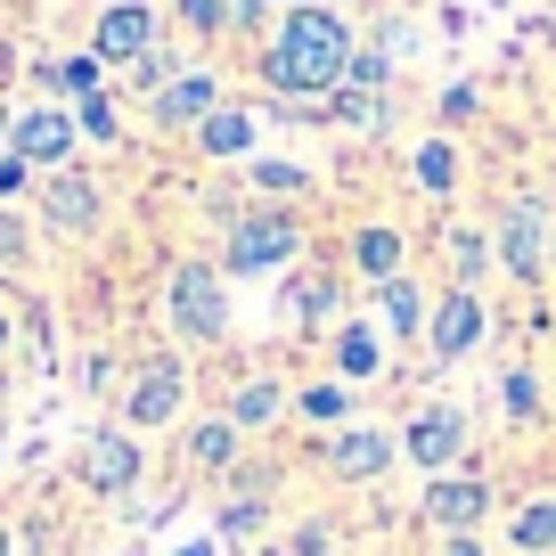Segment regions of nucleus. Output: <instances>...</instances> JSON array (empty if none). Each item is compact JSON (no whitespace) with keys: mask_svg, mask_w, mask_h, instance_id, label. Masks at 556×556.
Returning a JSON list of instances; mask_svg holds the SVG:
<instances>
[{"mask_svg":"<svg viewBox=\"0 0 556 556\" xmlns=\"http://www.w3.org/2000/svg\"><path fill=\"white\" fill-rule=\"evenodd\" d=\"M328 475L336 483H352V491H377L384 475H393V458H401V434L393 426H368V417H352L344 434H328Z\"/></svg>","mask_w":556,"mask_h":556,"instance_id":"obj_14","label":"nucleus"},{"mask_svg":"<svg viewBox=\"0 0 556 556\" xmlns=\"http://www.w3.org/2000/svg\"><path fill=\"white\" fill-rule=\"evenodd\" d=\"M222 409H229V426H238L245 442L278 434V426L295 417V384H287V377H245V384H229V393H222Z\"/></svg>","mask_w":556,"mask_h":556,"instance_id":"obj_20","label":"nucleus"},{"mask_svg":"<svg viewBox=\"0 0 556 556\" xmlns=\"http://www.w3.org/2000/svg\"><path fill=\"white\" fill-rule=\"evenodd\" d=\"M106 205H115V197H106V180L90 173L83 156L74 164H58V173H41V189H34V222L50 229V238H66V245H90L106 229Z\"/></svg>","mask_w":556,"mask_h":556,"instance_id":"obj_7","label":"nucleus"},{"mask_svg":"<svg viewBox=\"0 0 556 556\" xmlns=\"http://www.w3.org/2000/svg\"><path fill=\"white\" fill-rule=\"evenodd\" d=\"M0 556H41V548H34V540H17V523L0 516Z\"/></svg>","mask_w":556,"mask_h":556,"instance_id":"obj_41","label":"nucleus"},{"mask_svg":"<svg viewBox=\"0 0 556 556\" xmlns=\"http://www.w3.org/2000/svg\"><path fill=\"white\" fill-rule=\"evenodd\" d=\"M164 328L197 352H222L229 328H238V303H229V278L213 254H180L164 270Z\"/></svg>","mask_w":556,"mask_h":556,"instance_id":"obj_3","label":"nucleus"},{"mask_svg":"<svg viewBox=\"0 0 556 556\" xmlns=\"http://www.w3.org/2000/svg\"><path fill=\"white\" fill-rule=\"evenodd\" d=\"M9 131H17V99L0 90V148H9Z\"/></svg>","mask_w":556,"mask_h":556,"instance_id":"obj_43","label":"nucleus"},{"mask_svg":"<svg viewBox=\"0 0 556 556\" xmlns=\"http://www.w3.org/2000/svg\"><path fill=\"white\" fill-rule=\"evenodd\" d=\"M115 417L131 434H180V426H189V361H180V352H148V361L123 377Z\"/></svg>","mask_w":556,"mask_h":556,"instance_id":"obj_6","label":"nucleus"},{"mask_svg":"<svg viewBox=\"0 0 556 556\" xmlns=\"http://www.w3.org/2000/svg\"><path fill=\"white\" fill-rule=\"evenodd\" d=\"M164 34H173V17H164L156 0H99V9H90V50H99L106 66L148 58Z\"/></svg>","mask_w":556,"mask_h":556,"instance_id":"obj_11","label":"nucleus"},{"mask_svg":"<svg viewBox=\"0 0 556 556\" xmlns=\"http://www.w3.org/2000/svg\"><path fill=\"white\" fill-rule=\"evenodd\" d=\"M491 507H500V483H491L483 458H458V467L417 483V523H426V532H483Z\"/></svg>","mask_w":556,"mask_h":556,"instance_id":"obj_8","label":"nucleus"},{"mask_svg":"<svg viewBox=\"0 0 556 556\" xmlns=\"http://www.w3.org/2000/svg\"><path fill=\"white\" fill-rule=\"evenodd\" d=\"M344 270L361 278V287H384V278H401V270H409V229H401V222H352Z\"/></svg>","mask_w":556,"mask_h":556,"instance_id":"obj_18","label":"nucleus"},{"mask_svg":"<svg viewBox=\"0 0 556 556\" xmlns=\"http://www.w3.org/2000/svg\"><path fill=\"white\" fill-rule=\"evenodd\" d=\"M270 516H278L270 491H222V500H213V540H222V548H254V540L270 532Z\"/></svg>","mask_w":556,"mask_h":556,"instance_id":"obj_26","label":"nucleus"},{"mask_svg":"<svg viewBox=\"0 0 556 556\" xmlns=\"http://www.w3.org/2000/svg\"><path fill=\"white\" fill-rule=\"evenodd\" d=\"M344 278L352 270H295L278 287V319H295V328H336V319H344Z\"/></svg>","mask_w":556,"mask_h":556,"instance_id":"obj_21","label":"nucleus"},{"mask_svg":"<svg viewBox=\"0 0 556 556\" xmlns=\"http://www.w3.org/2000/svg\"><path fill=\"white\" fill-rule=\"evenodd\" d=\"M245 189L262 205H303L312 197V164L303 156H245Z\"/></svg>","mask_w":556,"mask_h":556,"instance_id":"obj_27","label":"nucleus"},{"mask_svg":"<svg viewBox=\"0 0 556 556\" xmlns=\"http://www.w3.org/2000/svg\"><path fill=\"white\" fill-rule=\"evenodd\" d=\"M507 548L516 556H556V491L548 500H523L516 516H507Z\"/></svg>","mask_w":556,"mask_h":556,"instance_id":"obj_30","label":"nucleus"},{"mask_svg":"<svg viewBox=\"0 0 556 556\" xmlns=\"http://www.w3.org/2000/svg\"><path fill=\"white\" fill-rule=\"evenodd\" d=\"M0 384H9V377H0Z\"/></svg>","mask_w":556,"mask_h":556,"instance_id":"obj_49","label":"nucleus"},{"mask_svg":"<svg viewBox=\"0 0 556 556\" xmlns=\"http://www.w3.org/2000/svg\"><path fill=\"white\" fill-rule=\"evenodd\" d=\"M467 123H483V83H442L434 90V131H467Z\"/></svg>","mask_w":556,"mask_h":556,"instance_id":"obj_32","label":"nucleus"},{"mask_svg":"<svg viewBox=\"0 0 556 556\" xmlns=\"http://www.w3.org/2000/svg\"><path fill=\"white\" fill-rule=\"evenodd\" d=\"M0 451H9V417H0Z\"/></svg>","mask_w":556,"mask_h":556,"instance_id":"obj_48","label":"nucleus"},{"mask_svg":"<svg viewBox=\"0 0 556 556\" xmlns=\"http://www.w3.org/2000/svg\"><path fill=\"white\" fill-rule=\"evenodd\" d=\"M500 417H507V426H523V434H532L540 417H548V384H540V368H532V361L500 368Z\"/></svg>","mask_w":556,"mask_h":556,"instance_id":"obj_28","label":"nucleus"},{"mask_svg":"<svg viewBox=\"0 0 556 556\" xmlns=\"http://www.w3.org/2000/svg\"><path fill=\"white\" fill-rule=\"evenodd\" d=\"M173 556H222V540H213V532H197V540H180Z\"/></svg>","mask_w":556,"mask_h":556,"instance_id":"obj_42","label":"nucleus"},{"mask_svg":"<svg viewBox=\"0 0 556 556\" xmlns=\"http://www.w3.org/2000/svg\"><path fill=\"white\" fill-rule=\"evenodd\" d=\"M352 50H361V17L352 9H287L270 41L254 50L262 115L278 123H328V99L344 90Z\"/></svg>","mask_w":556,"mask_h":556,"instance_id":"obj_1","label":"nucleus"},{"mask_svg":"<svg viewBox=\"0 0 556 556\" xmlns=\"http://www.w3.org/2000/svg\"><path fill=\"white\" fill-rule=\"evenodd\" d=\"M328 123H336V131H361V139H377L384 131V123H393V90H336V99H328Z\"/></svg>","mask_w":556,"mask_h":556,"instance_id":"obj_29","label":"nucleus"},{"mask_svg":"<svg viewBox=\"0 0 556 556\" xmlns=\"http://www.w3.org/2000/svg\"><path fill=\"white\" fill-rule=\"evenodd\" d=\"M34 189H41V173L17 156V148H0V205H25Z\"/></svg>","mask_w":556,"mask_h":556,"instance_id":"obj_39","label":"nucleus"},{"mask_svg":"<svg viewBox=\"0 0 556 556\" xmlns=\"http://www.w3.org/2000/svg\"><path fill=\"white\" fill-rule=\"evenodd\" d=\"M295 417L312 426V434H344L352 417H361V384H344V377H312V384H295Z\"/></svg>","mask_w":556,"mask_h":556,"instance_id":"obj_25","label":"nucleus"},{"mask_svg":"<svg viewBox=\"0 0 556 556\" xmlns=\"http://www.w3.org/2000/svg\"><path fill=\"white\" fill-rule=\"evenodd\" d=\"M139 475H148V451H139V434L123 417H99V426L74 442V491H90L99 507H131Z\"/></svg>","mask_w":556,"mask_h":556,"instance_id":"obj_5","label":"nucleus"},{"mask_svg":"<svg viewBox=\"0 0 556 556\" xmlns=\"http://www.w3.org/2000/svg\"><path fill=\"white\" fill-rule=\"evenodd\" d=\"M25 270H34V222H25V205H0V278Z\"/></svg>","mask_w":556,"mask_h":556,"instance_id":"obj_34","label":"nucleus"},{"mask_svg":"<svg viewBox=\"0 0 556 556\" xmlns=\"http://www.w3.org/2000/svg\"><path fill=\"white\" fill-rule=\"evenodd\" d=\"M491 245H500V270L516 278L523 295L556 287V213H548L540 189L500 197V213H491Z\"/></svg>","mask_w":556,"mask_h":556,"instance_id":"obj_4","label":"nucleus"},{"mask_svg":"<svg viewBox=\"0 0 556 556\" xmlns=\"http://www.w3.org/2000/svg\"><path fill=\"white\" fill-rule=\"evenodd\" d=\"M9 352H17V319L0 312V361H9Z\"/></svg>","mask_w":556,"mask_h":556,"instance_id":"obj_45","label":"nucleus"},{"mask_svg":"<svg viewBox=\"0 0 556 556\" xmlns=\"http://www.w3.org/2000/svg\"><path fill=\"white\" fill-rule=\"evenodd\" d=\"M115 556H156V548H139V540H131V548H115Z\"/></svg>","mask_w":556,"mask_h":556,"instance_id":"obj_47","label":"nucleus"},{"mask_svg":"<svg viewBox=\"0 0 556 556\" xmlns=\"http://www.w3.org/2000/svg\"><path fill=\"white\" fill-rule=\"evenodd\" d=\"M458 180H467V156H458V139H451V131H426V139L409 148V189H417V197H434V205H451Z\"/></svg>","mask_w":556,"mask_h":556,"instance_id":"obj_22","label":"nucleus"},{"mask_svg":"<svg viewBox=\"0 0 556 556\" xmlns=\"http://www.w3.org/2000/svg\"><path fill=\"white\" fill-rule=\"evenodd\" d=\"M270 25H278L270 0H222V41H238V50H262Z\"/></svg>","mask_w":556,"mask_h":556,"instance_id":"obj_31","label":"nucleus"},{"mask_svg":"<svg viewBox=\"0 0 556 556\" xmlns=\"http://www.w3.org/2000/svg\"><path fill=\"white\" fill-rule=\"evenodd\" d=\"M344 83H352V90H393V83H401V58L377 50V41L361 34V50H352V74H344Z\"/></svg>","mask_w":556,"mask_h":556,"instance_id":"obj_38","label":"nucleus"},{"mask_svg":"<svg viewBox=\"0 0 556 556\" xmlns=\"http://www.w3.org/2000/svg\"><path fill=\"white\" fill-rule=\"evenodd\" d=\"M377 295V328H384V344H426V319H434V287L417 270H401V278H384V287H368Z\"/></svg>","mask_w":556,"mask_h":556,"instance_id":"obj_17","label":"nucleus"},{"mask_svg":"<svg viewBox=\"0 0 556 556\" xmlns=\"http://www.w3.org/2000/svg\"><path fill=\"white\" fill-rule=\"evenodd\" d=\"M442 287H483L491 270H500V245H491V229H475V222H451L442 229Z\"/></svg>","mask_w":556,"mask_h":556,"instance_id":"obj_24","label":"nucleus"},{"mask_svg":"<svg viewBox=\"0 0 556 556\" xmlns=\"http://www.w3.org/2000/svg\"><path fill=\"white\" fill-rule=\"evenodd\" d=\"M312 245L295 205H222V278H287Z\"/></svg>","mask_w":556,"mask_h":556,"instance_id":"obj_2","label":"nucleus"},{"mask_svg":"<svg viewBox=\"0 0 556 556\" xmlns=\"http://www.w3.org/2000/svg\"><path fill=\"white\" fill-rule=\"evenodd\" d=\"M222 99H229L222 66H205V58H189V66H180L173 83L156 90V99H139V106H148V123H156L164 139H189V131H197V123H205V115H213V106H222Z\"/></svg>","mask_w":556,"mask_h":556,"instance_id":"obj_12","label":"nucleus"},{"mask_svg":"<svg viewBox=\"0 0 556 556\" xmlns=\"http://www.w3.org/2000/svg\"><path fill=\"white\" fill-rule=\"evenodd\" d=\"M384 368H393V344H384V328L377 319H336L328 328V377H344V384H377Z\"/></svg>","mask_w":556,"mask_h":556,"instance_id":"obj_16","label":"nucleus"},{"mask_svg":"<svg viewBox=\"0 0 556 556\" xmlns=\"http://www.w3.org/2000/svg\"><path fill=\"white\" fill-rule=\"evenodd\" d=\"M238 556H295L287 540H254V548H238Z\"/></svg>","mask_w":556,"mask_h":556,"instance_id":"obj_44","label":"nucleus"},{"mask_svg":"<svg viewBox=\"0 0 556 556\" xmlns=\"http://www.w3.org/2000/svg\"><path fill=\"white\" fill-rule=\"evenodd\" d=\"M106 74H115V66H106V58L83 41V50H66V58H41V66H34V83L50 90V99H66V106H74V99H99V90H115Z\"/></svg>","mask_w":556,"mask_h":556,"instance_id":"obj_23","label":"nucleus"},{"mask_svg":"<svg viewBox=\"0 0 556 556\" xmlns=\"http://www.w3.org/2000/svg\"><path fill=\"white\" fill-rule=\"evenodd\" d=\"M278 540H287L295 556H336V548H344V523H336V516H295Z\"/></svg>","mask_w":556,"mask_h":556,"instance_id":"obj_37","label":"nucleus"},{"mask_svg":"<svg viewBox=\"0 0 556 556\" xmlns=\"http://www.w3.org/2000/svg\"><path fill=\"white\" fill-rule=\"evenodd\" d=\"M393 434H401V458H409L417 475H442V467H458V458L475 451V417L458 409V401H417Z\"/></svg>","mask_w":556,"mask_h":556,"instance_id":"obj_10","label":"nucleus"},{"mask_svg":"<svg viewBox=\"0 0 556 556\" xmlns=\"http://www.w3.org/2000/svg\"><path fill=\"white\" fill-rule=\"evenodd\" d=\"M9 148H17L34 173H58V164L83 156V123H74L66 99H25V106H17V131H9Z\"/></svg>","mask_w":556,"mask_h":556,"instance_id":"obj_13","label":"nucleus"},{"mask_svg":"<svg viewBox=\"0 0 556 556\" xmlns=\"http://www.w3.org/2000/svg\"><path fill=\"white\" fill-rule=\"evenodd\" d=\"M180 66H189V58H180L173 41H156V50H148V58H131V66H123V83H131V99H156V90L173 83Z\"/></svg>","mask_w":556,"mask_h":556,"instance_id":"obj_35","label":"nucleus"},{"mask_svg":"<svg viewBox=\"0 0 556 556\" xmlns=\"http://www.w3.org/2000/svg\"><path fill=\"white\" fill-rule=\"evenodd\" d=\"M312 9H368V0H312Z\"/></svg>","mask_w":556,"mask_h":556,"instance_id":"obj_46","label":"nucleus"},{"mask_svg":"<svg viewBox=\"0 0 556 556\" xmlns=\"http://www.w3.org/2000/svg\"><path fill=\"white\" fill-rule=\"evenodd\" d=\"M74 123H83V148H123V106H115V90L74 99Z\"/></svg>","mask_w":556,"mask_h":556,"instance_id":"obj_33","label":"nucleus"},{"mask_svg":"<svg viewBox=\"0 0 556 556\" xmlns=\"http://www.w3.org/2000/svg\"><path fill=\"white\" fill-rule=\"evenodd\" d=\"M491 344V295L483 287H434V319H426V368L417 377H442V368L475 361Z\"/></svg>","mask_w":556,"mask_h":556,"instance_id":"obj_9","label":"nucleus"},{"mask_svg":"<svg viewBox=\"0 0 556 556\" xmlns=\"http://www.w3.org/2000/svg\"><path fill=\"white\" fill-rule=\"evenodd\" d=\"M434 556H491L483 532H434Z\"/></svg>","mask_w":556,"mask_h":556,"instance_id":"obj_40","label":"nucleus"},{"mask_svg":"<svg viewBox=\"0 0 556 556\" xmlns=\"http://www.w3.org/2000/svg\"><path fill=\"white\" fill-rule=\"evenodd\" d=\"M164 17H173V34H189L197 50L222 41V0H164Z\"/></svg>","mask_w":556,"mask_h":556,"instance_id":"obj_36","label":"nucleus"},{"mask_svg":"<svg viewBox=\"0 0 556 556\" xmlns=\"http://www.w3.org/2000/svg\"><path fill=\"white\" fill-rule=\"evenodd\" d=\"M238 458H245V434L229 426V409L189 417V426H180V475H189V483H222Z\"/></svg>","mask_w":556,"mask_h":556,"instance_id":"obj_15","label":"nucleus"},{"mask_svg":"<svg viewBox=\"0 0 556 556\" xmlns=\"http://www.w3.org/2000/svg\"><path fill=\"white\" fill-rule=\"evenodd\" d=\"M254 139H262V106L222 99V106H213V115L189 131V148H197L205 164H245V156H254Z\"/></svg>","mask_w":556,"mask_h":556,"instance_id":"obj_19","label":"nucleus"}]
</instances>
